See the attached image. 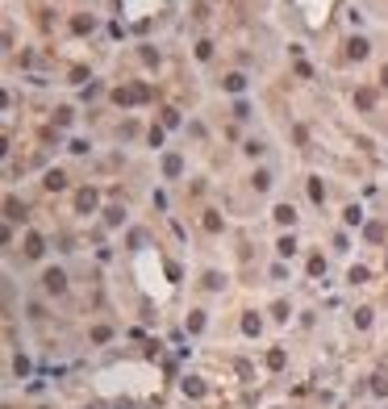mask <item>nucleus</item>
<instances>
[{"label": "nucleus", "instance_id": "obj_4", "mask_svg": "<svg viewBox=\"0 0 388 409\" xmlns=\"http://www.w3.org/2000/svg\"><path fill=\"white\" fill-rule=\"evenodd\" d=\"M46 288H54V293L63 288V276H59V271H46Z\"/></svg>", "mask_w": 388, "mask_h": 409}, {"label": "nucleus", "instance_id": "obj_1", "mask_svg": "<svg viewBox=\"0 0 388 409\" xmlns=\"http://www.w3.org/2000/svg\"><path fill=\"white\" fill-rule=\"evenodd\" d=\"M346 54H351V59H367V42H363V38H351V42H346Z\"/></svg>", "mask_w": 388, "mask_h": 409}, {"label": "nucleus", "instance_id": "obj_2", "mask_svg": "<svg viewBox=\"0 0 388 409\" xmlns=\"http://www.w3.org/2000/svg\"><path fill=\"white\" fill-rule=\"evenodd\" d=\"M372 101H376L372 88H359V92H355V105H359V109H372Z\"/></svg>", "mask_w": 388, "mask_h": 409}, {"label": "nucleus", "instance_id": "obj_5", "mask_svg": "<svg viewBox=\"0 0 388 409\" xmlns=\"http://www.w3.org/2000/svg\"><path fill=\"white\" fill-rule=\"evenodd\" d=\"M71 29H75V34H84V29H92V17H75V21H71Z\"/></svg>", "mask_w": 388, "mask_h": 409}, {"label": "nucleus", "instance_id": "obj_6", "mask_svg": "<svg viewBox=\"0 0 388 409\" xmlns=\"http://www.w3.org/2000/svg\"><path fill=\"white\" fill-rule=\"evenodd\" d=\"M213 54V42H197V59H209Z\"/></svg>", "mask_w": 388, "mask_h": 409}, {"label": "nucleus", "instance_id": "obj_7", "mask_svg": "<svg viewBox=\"0 0 388 409\" xmlns=\"http://www.w3.org/2000/svg\"><path fill=\"white\" fill-rule=\"evenodd\" d=\"M380 80H384V84H388V63H384V71H380Z\"/></svg>", "mask_w": 388, "mask_h": 409}, {"label": "nucleus", "instance_id": "obj_3", "mask_svg": "<svg viewBox=\"0 0 388 409\" xmlns=\"http://www.w3.org/2000/svg\"><path fill=\"white\" fill-rule=\"evenodd\" d=\"M242 84H246V75H238V71L225 75V88H230V92H242Z\"/></svg>", "mask_w": 388, "mask_h": 409}]
</instances>
